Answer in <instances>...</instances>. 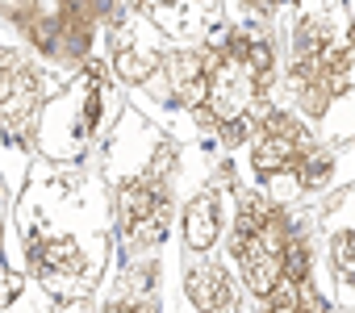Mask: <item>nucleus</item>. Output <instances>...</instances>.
I'll list each match as a JSON object with an SVG mask.
<instances>
[{"label": "nucleus", "instance_id": "obj_1", "mask_svg": "<svg viewBox=\"0 0 355 313\" xmlns=\"http://www.w3.org/2000/svg\"><path fill=\"white\" fill-rule=\"evenodd\" d=\"M184 292L197 313H243V292L234 276L214 259H201L184 271Z\"/></svg>", "mask_w": 355, "mask_h": 313}, {"label": "nucleus", "instance_id": "obj_2", "mask_svg": "<svg viewBox=\"0 0 355 313\" xmlns=\"http://www.w3.org/2000/svg\"><path fill=\"white\" fill-rule=\"evenodd\" d=\"M180 234H184L189 255H209L218 247V238H222V197L214 188H205L193 201H184V209H180Z\"/></svg>", "mask_w": 355, "mask_h": 313}, {"label": "nucleus", "instance_id": "obj_3", "mask_svg": "<svg viewBox=\"0 0 355 313\" xmlns=\"http://www.w3.org/2000/svg\"><path fill=\"white\" fill-rule=\"evenodd\" d=\"M59 34H63V26H59V13H38V17H34V26H30L21 38L34 46V55H38V59H51V63H59Z\"/></svg>", "mask_w": 355, "mask_h": 313}]
</instances>
